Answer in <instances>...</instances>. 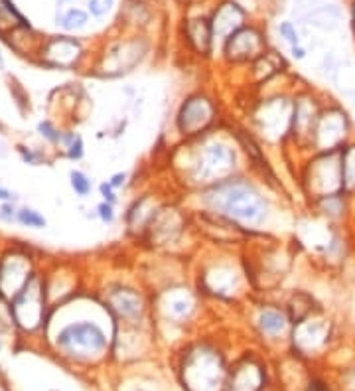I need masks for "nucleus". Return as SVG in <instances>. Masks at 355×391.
Returning <instances> with one entry per match:
<instances>
[{"mask_svg":"<svg viewBox=\"0 0 355 391\" xmlns=\"http://www.w3.org/2000/svg\"><path fill=\"white\" fill-rule=\"evenodd\" d=\"M190 208L221 215L251 238L279 235L290 238L296 212L287 208V194H280L253 172L231 178L187 196Z\"/></svg>","mask_w":355,"mask_h":391,"instance_id":"nucleus-1","label":"nucleus"},{"mask_svg":"<svg viewBox=\"0 0 355 391\" xmlns=\"http://www.w3.org/2000/svg\"><path fill=\"white\" fill-rule=\"evenodd\" d=\"M245 171V154L231 119L200 138L174 143L166 148L168 184L184 198Z\"/></svg>","mask_w":355,"mask_h":391,"instance_id":"nucleus-2","label":"nucleus"},{"mask_svg":"<svg viewBox=\"0 0 355 391\" xmlns=\"http://www.w3.org/2000/svg\"><path fill=\"white\" fill-rule=\"evenodd\" d=\"M190 279L210 308L223 306L241 310L253 297L241 249L202 245L190 259Z\"/></svg>","mask_w":355,"mask_h":391,"instance_id":"nucleus-3","label":"nucleus"},{"mask_svg":"<svg viewBox=\"0 0 355 391\" xmlns=\"http://www.w3.org/2000/svg\"><path fill=\"white\" fill-rule=\"evenodd\" d=\"M287 76V73H284ZM282 77V76H280ZM277 79L254 93H243L247 101L241 107L239 123L261 143L269 153H284L292 128V97L298 77L288 73L280 86Z\"/></svg>","mask_w":355,"mask_h":391,"instance_id":"nucleus-4","label":"nucleus"},{"mask_svg":"<svg viewBox=\"0 0 355 391\" xmlns=\"http://www.w3.org/2000/svg\"><path fill=\"white\" fill-rule=\"evenodd\" d=\"M229 366L227 344L202 328L176 350V377L184 391H223Z\"/></svg>","mask_w":355,"mask_h":391,"instance_id":"nucleus-5","label":"nucleus"},{"mask_svg":"<svg viewBox=\"0 0 355 391\" xmlns=\"http://www.w3.org/2000/svg\"><path fill=\"white\" fill-rule=\"evenodd\" d=\"M136 245L144 253L192 259L202 245L195 235L194 213L186 198L178 192L170 194L154 213Z\"/></svg>","mask_w":355,"mask_h":391,"instance_id":"nucleus-6","label":"nucleus"},{"mask_svg":"<svg viewBox=\"0 0 355 391\" xmlns=\"http://www.w3.org/2000/svg\"><path fill=\"white\" fill-rule=\"evenodd\" d=\"M115 323L103 306L101 298L95 295L87 315L61 324L56 334V348L63 357L77 364H99L110 357Z\"/></svg>","mask_w":355,"mask_h":391,"instance_id":"nucleus-7","label":"nucleus"},{"mask_svg":"<svg viewBox=\"0 0 355 391\" xmlns=\"http://www.w3.org/2000/svg\"><path fill=\"white\" fill-rule=\"evenodd\" d=\"M212 308L195 289L192 279H180L153 290V328L158 342L178 332L182 342L202 328L203 318Z\"/></svg>","mask_w":355,"mask_h":391,"instance_id":"nucleus-8","label":"nucleus"},{"mask_svg":"<svg viewBox=\"0 0 355 391\" xmlns=\"http://www.w3.org/2000/svg\"><path fill=\"white\" fill-rule=\"evenodd\" d=\"M229 119L227 107L220 93L213 87L195 86L176 103L170 121V135L174 136V143L194 141L227 125Z\"/></svg>","mask_w":355,"mask_h":391,"instance_id":"nucleus-9","label":"nucleus"},{"mask_svg":"<svg viewBox=\"0 0 355 391\" xmlns=\"http://www.w3.org/2000/svg\"><path fill=\"white\" fill-rule=\"evenodd\" d=\"M115 326H153V290L136 273H123L97 290Z\"/></svg>","mask_w":355,"mask_h":391,"instance_id":"nucleus-10","label":"nucleus"},{"mask_svg":"<svg viewBox=\"0 0 355 391\" xmlns=\"http://www.w3.org/2000/svg\"><path fill=\"white\" fill-rule=\"evenodd\" d=\"M290 166L302 205L324 196L346 194L339 151L306 153L290 161Z\"/></svg>","mask_w":355,"mask_h":391,"instance_id":"nucleus-11","label":"nucleus"},{"mask_svg":"<svg viewBox=\"0 0 355 391\" xmlns=\"http://www.w3.org/2000/svg\"><path fill=\"white\" fill-rule=\"evenodd\" d=\"M261 348H288L292 318L280 295H253L239 310Z\"/></svg>","mask_w":355,"mask_h":391,"instance_id":"nucleus-12","label":"nucleus"},{"mask_svg":"<svg viewBox=\"0 0 355 391\" xmlns=\"http://www.w3.org/2000/svg\"><path fill=\"white\" fill-rule=\"evenodd\" d=\"M339 334V323L326 306L314 310L292 326L288 352L302 357L304 362H316L328 356L336 346Z\"/></svg>","mask_w":355,"mask_h":391,"instance_id":"nucleus-13","label":"nucleus"},{"mask_svg":"<svg viewBox=\"0 0 355 391\" xmlns=\"http://www.w3.org/2000/svg\"><path fill=\"white\" fill-rule=\"evenodd\" d=\"M330 95L321 91L320 87L310 86L298 81L292 97V128H290V138L284 148L282 156L288 162L294 161L298 156L308 153V141L312 135V128L318 121L321 107L326 105Z\"/></svg>","mask_w":355,"mask_h":391,"instance_id":"nucleus-14","label":"nucleus"},{"mask_svg":"<svg viewBox=\"0 0 355 391\" xmlns=\"http://www.w3.org/2000/svg\"><path fill=\"white\" fill-rule=\"evenodd\" d=\"M351 138H355L354 113L339 99L330 95L312 128V135L308 141V153L341 151Z\"/></svg>","mask_w":355,"mask_h":391,"instance_id":"nucleus-15","label":"nucleus"},{"mask_svg":"<svg viewBox=\"0 0 355 391\" xmlns=\"http://www.w3.org/2000/svg\"><path fill=\"white\" fill-rule=\"evenodd\" d=\"M9 315L12 324L22 332H34L48 324L50 316V297L43 275L36 273L24 289L9 300Z\"/></svg>","mask_w":355,"mask_h":391,"instance_id":"nucleus-16","label":"nucleus"},{"mask_svg":"<svg viewBox=\"0 0 355 391\" xmlns=\"http://www.w3.org/2000/svg\"><path fill=\"white\" fill-rule=\"evenodd\" d=\"M150 56V42L140 34L125 36L103 51L95 66V73L103 79H118L135 73Z\"/></svg>","mask_w":355,"mask_h":391,"instance_id":"nucleus-17","label":"nucleus"},{"mask_svg":"<svg viewBox=\"0 0 355 391\" xmlns=\"http://www.w3.org/2000/svg\"><path fill=\"white\" fill-rule=\"evenodd\" d=\"M172 192H176L172 186H144L130 198V202L123 212V228L128 241L136 243L140 239L154 213L158 212V208Z\"/></svg>","mask_w":355,"mask_h":391,"instance_id":"nucleus-18","label":"nucleus"},{"mask_svg":"<svg viewBox=\"0 0 355 391\" xmlns=\"http://www.w3.org/2000/svg\"><path fill=\"white\" fill-rule=\"evenodd\" d=\"M269 50L267 36L253 24L239 28L220 46L221 64L229 69H243Z\"/></svg>","mask_w":355,"mask_h":391,"instance_id":"nucleus-19","label":"nucleus"},{"mask_svg":"<svg viewBox=\"0 0 355 391\" xmlns=\"http://www.w3.org/2000/svg\"><path fill=\"white\" fill-rule=\"evenodd\" d=\"M269 366L261 350L249 348L237 354L229 366L223 391H267Z\"/></svg>","mask_w":355,"mask_h":391,"instance_id":"nucleus-20","label":"nucleus"},{"mask_svg":"<svg viewBox=\"0 0 355 391\" xmlns=\"http://www.w3.org/2000/svg\"><path fill=\"white\" fill-rule=\"evenodd\" d=\"M158 344L153 326H115L110 357H120L123 362H136L148 356Z\"/></svg>","mask_w":355,"mask_h":391,"instance_id":"nucleus-21","label":"nucleus"},{"mask_svg":"<svg viewBox=\"0 0 355 391\" xmlns=\"http://www.w3.org/2000/svg\"><path fill=\"white\" fill-rule=\"evenodd\" d=\"M32 257L14 249L9 251L6 255L0 259V297L12 300L20 290L24 289V285L36 275Z\"/></svg>","mask_w":355,"mask_h":391,"instance_id":"nucleus-22","label":"nucleus"},{"mask_svg":"<svg viewBox=\"0 0 355 391\" xmlns=\"http://www.w3.org/2000/svg\"><path fill=\"white\" fill-rule=\"evenodd\" d=\"M243 73V93H254L262 87H267L272 83L274 79H279L280 76L288 73V64L282 58V54L277 50L264 51L262 56H259L257 60L251 61Z\"/></svg>","mask_w":355,"mask_h":391,"instance_id":"nucleus-23","label":"nucleus"},{"mask_svg":"<svg viewBox=\"0 0 355 391\" xmlns=\"http://www.w3.org/2000/svg\"><path fill=\"white\" fill-rule=\"evenodd\" d=\"M40 56L42 60L51 66V68L59 69H73L83 58V48L77 42L76 38L69 36H56L40 48Z\"/></svg>","mask_w":355,"mask_h":391,"instance_id":"nucleus-24","label":"nucleus"},{"mask_svg":"<svg viewBox=\"0 0 355 391\" xmlns=\"http://www.w3.org/2000/svg\"><path fill=\"white\" fill-rule=\"evenodd\" d=\"M247 16H249L247 10L239 2H235V0H223L220 6H215L212 16H210L215 44L221 46L233 32H237L239 28L249 24Z\"/></svg>","mask_w":355,"mask_h":391,"instance_id":"nucleus-25","label":"nucleus"},{"mask_svg":"<svg viewBox=\"0 0 355 391\" xmlns=\"http://www.w3.org/2000/svg\"><path fill=\"white\" fill-rule=\"evenodd\" d=\"M184 40L197 60H212L215 40L210 16H190L184 20Z\"/></svg>","mask_w":355,"mask_h":391,"instance_id":"nucleus-26","label":"nucleus"},{"mask_svg":"<svg viewBox=\"0 0 355 391\" xmlns=\"http://www.w3.org/2000/svg\"><path fill=\"white\" fill-rule=\"evenodd\" d=\"M302 208H304L306 212L316 215V218L331 223V225H339V228L351 225V220H349V198H347V194L324 196V198L308 202Z\"/></svg>","mask_w":355,"mask_h":391,"instance_id":"nucleus-27","label":"nucleus"},{"mask_svg":"<svg viewBox=\"0 0 355 391\" xmlns=\"http://www.w3.org/2000/svg\"><path fill=\"white\" fill-rule=\"evenodd\" d=\"M280 298H282V303L287 306L288 315L292 318V323H298V320H302L304 316L312 315L314 310L326 306L324 303L318 300V297L314 295L312 290L306 289L282 290V293H280Z\"/></svg>","mask_w":355,"mask_h":391,"instance_id":"nucleus-28","label":"nucleus"},{"mask_svg":"<svg viewBox=\"0 0 355 391\" xmlns=\"http://www.w3.org/2000/svg\"><path fill=\"white\" fill-rule=\"evenodd\" d=\"M341 172H344V186L346 194L355 192V138H351L341 151Z\"/></svg>","mask_w":355,"mask_h":391,"instance_id":"nucleus-29","label":"nucleus"},{"mask_svg":"<svg viewBox=\"0 0 355 391\" xmlns=\"http://www.w3.org/2000/svg\"><path fill=\"white\" fill-rule=\"evenodd\" d=\"M63 151H66V156L69 161H81L85 156V141L83 136L76 133V131H69V133H63L61 136V145Z\"/></svg>","mask_w":355,"mask_h":391,"instance_id":"nucleus-30","label":"nucleus"},{"mask_svg":"<svg viewBox=\"0 0 355 391\" xmlns=\"http://www.w3.org/2000/svg\"><path fill=\"white\" fill-rule=\"evenodd\" d=\"M2 24H9L10 30L30 28V24L26 22V18L14 9V4L10 0H0V28H2Z\"/></svg>","mask_w":355,"mask_h":391,"instance_id":"nucleus-31","label":"nucleus"},{"mask_svg":"<svg viewBox=\"0 0 355 391\" xmlns=\"http://www.w3.org/2000/svg\"><path fill=\"white\" fill-rule=\"evenodd\" d=\"M69 186L76 192V196L87 198V196H91V192H93L95 184L91 176L85 174L83 171H71L69 172Z\"/></svg>","mask_w":355,"mask_h":391,"instance_id":"nucleus-32","label":"nucleus"},{"mask_svg":"<svg viewBox=\"0 0 355 391\" xmlns=\"http://www.w3.org/2000/svg\"><path fill=\"white\" fill-rule=\"evenodd\" d=\"M310 24L316 26V28H320V30H334V28H338L339 24V16L338 12L334 9H320L316 10L310 14Z\"/></svg>","mask_w":355,"mask_h":391,"instance_id":"nucleus-33","label":"nucleus"},{"mask_svg":"<svg viewBox=\"0 0 355 391\" xmlns=\"http://www.w3.org/2000/svg\"><path fill=\"white\" fill-rule=\"evenodd\" d=\"M16 221L22 228H32V230H43L48 225V220L43 218L42 213L34 210V208H28V205L18 210Z\"/></svg>","mask_w":355,"mask_h":391,"instance_id":"nucleus-34","label":"nucleus"},{"mask_svg":"<svg viewBox=\"0 0 355 391\" xmlns=\"http://www.w3.org/2000/svg\"><path fill=\"white\" fill-rule=\"evenodd\" d=\"M89 22V14L81 9H71L68 10L63 16H61V26L68 30V32H76V30H81Z\"/></svg>","mask_w":355,"mask_h":391,"instance_id":"nucleus-35","label":"nucleus"},{"mask_svg":"<svg viewBox=\"0 0 355 391\" xmlns=\"http://www.w3.org/2000/svg\"><path fill=\"white\" fill-rule=\"evenodd\" d=\"M38 133H40L50 145H61V136H63V133L56 127V123H51V121L48 119L40 121V123H38Z\"/></svg>","mask_w":355,"mask_h":391,"instance_id":"nucleus-36","label":"nucleus"},{"mask_svg":"<svg viewBox=\"0 0 355 391\" xmlns=\"http://www.w3.org/2000/svg\"><path fill=\"white\" fill-rule=\"evenodd\" d=\"M95 218L105 223V225H113L117 221L118 213H117V205L109 204V202H99L97 208H95Z\"/></svg>","mask_w":355,"mask_h":391,"instance_id":"nucleus-37","label":"nucleus"},{"mask_svg":"<svg viewBox=\"0 0 355 391\" xmlns=\"http://www.w3.org/2000/svg\"><path fill=\"white\" fill-rule=\"evenodd\" d=\"M339 391H355V362L349 366L341 367V372L338 374L336 380Z\"/></svg>","mask_w":355,"mask_h":391,"instance_id":"nucleus-38","label":"nucleus"},{"mask_svg":"<svg viewBox=\"0 0 355 391\" xmlns=\"http://www.w3.org/2000/svg\"><path fill=\"white\" fill-rule=\"evenodd\" d=\"M279 34L284 42L292 48V46H298L300 44V34L296 30V26L292 22H280L279 24Z\"/></svg>","mask_w":355,"mask_h":391,"instance_id":"nucleus-39","label":"nucleus"},{"mask_svg":"<svg viewBox=\"0 0 355 391\" xmlns=\"http://www.w3.org/2000/svg\"><path fill=\"white\" fill-rule=\"evenodd\" d=\"M89 14L95 18H103L105 14H109L113 6H115V0H89Z\"/></svg>","mask_w":355,"mask_h":391,"instance_id":"nucleus-40","label":"nucleus"},{"mask_svg":"<svg viewBox=\"0 0 355 391\" xmlns=\"http://www.w3.org/2000/svg\"><path fill=\"white\" fill-rule=\"evenodd\" d=\"M107 182H109L110 186L115 188L117 192H120V190H127L128 184H130V172L127 171L115 172V174H110L109 178H107Z\"/></svg>","mask_w":355,"mask_h":391,"instance_id":"nucleus-41","label":"nucleus"},{"mask_svg":"<svg viewBox=\"0 0 355 391\" xmlns=\"http://www.w3.org/2000/svg\"><path fill=\"white\" fill-rule=\"evenodd\" d=\"M97 190H99V196H101L103 202H109V204H115V205L120 202V198H118V192L115 190V188L110 186L107 180H105V182H101Z\"/></svg>","mask_w":355,"mask_h":391,"instance_id":"nucleus-42","label":"nucleus"},{"mask_svg":"<svg viewBox=\"0 0 355 391\" xmlns=\"http://www.w3.org/2000/svg\"><path fill=\"white\" fill-rule=\"evenodd\" d=\"M0 220L6 221V223H12V221L18 220V208L14 205V202H2V205H0Z\"/></svg>","mask_w":355,"mask_h":391,"instance_id":"nucleus-43","label":"nucleus"},{"mask_svg":"<svg viewBox=\"0 0 355 391\" xmlns=\"http://www.w3.org/2000/svg\"><path fill=\"white\" fill-rule=\"evenodd\" d=\"M290 56H292V60L302 61V60H306V56H308V50H306L302 44H298V46H292V48H290Z\"/></svg>","mask_w":355,"mask_h":391,"instance_id":"nucleus-44","label":"nucleus"},{"mask_svg":"<svg viewBox=\"0 0 355 391\" xmlns=\"http://www.w3.org/2000/svg\"><path fill=\"white\" fill-rule=\"evenodd\" d=\"M347 198H349V220H351V228L355 230V192L347 194Z\"/></svg>","mask_w":355,"mask_h":391,"instance_id":"nucleus-45","label":"nucleus"},{"mask_svg":"<svg viewBox=\"0 0 355 391\" xmlns=\"http://www.w3.org/2000/svg\"><path fill=\"white\" fill-rule=\"evenodd\" d=\"M16 196L12 194L10 190H6L4 186H0V202H14Z\"/></svg>","mask_w":355,"mask_h":391,"instance_id":"nucleus-46","label":"nucleus"},{"mask_svg":"<svg viewBox=\"0 0 355 391\" xmlns=\"http://www.w3.org/2000/svg\"><path fill=\"white\" fill-rule=\"evenodd\" d=\"M178 4H182V6H192L195 2H202V0H176Z\"/></svg>","mask_w":355,"mask_h":391,"instance_id":"nucleus-47","label":"nucleus"},{"mask_svg":"<svg viewBox=\"0 0 355 391\" xmlns=\"http://www.w3.org/2000/svg\"><path fill=\"white\" fill-rule=\"evenodd\" d=\"M351 28H354V34H355V0H354V4H351Z\"/></svg>","mask_w":355,"mask_h":391,"instance_id":"nucleus-48","label":"nucleus"},{"mask_svg":"<svg viewBox=\"0 0 355 391\" xmlns=\"http://www.w3.org/2000/svg\"><path fill=\"white\" fill-rule=\"evenodd\" d=\"M130 2H143V4H148V2H153V0H130Z\"/></svg>","mask_w":355,"mask_h":391,"instance_id":"nucleus-49","label":"nucleus"},{"mask_svg":"<svg viewBox=\"0 0 355 391\" xmlns=\"http://www.w3.org/2000/svg\"><path fill=\"white\" fill-rule=\"evenodd\" d=\"M0 391H6V387H4V385H2V383H0Z\"/></svg>","mask_w":355,"mask_h":391,"instance_id":"nucleus-50","label":"nucleus"},{"mask_svg":"<svg viewBox=\"0 0 355 391\" xmlns=\"http://www.w3.org/2000/svg\"><path fill=\"white\" fill-rule=\"evenodd\" d=\"M0 350H2V342H0Z\"/></svg>","mask_w":355,"mask_h":391,"instance_id":"nucleus-51","label":"nucleus"}]
</instances>
